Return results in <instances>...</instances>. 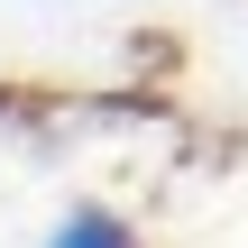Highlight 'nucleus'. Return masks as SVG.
Instances as JSON below:
<instances>
[{"mask_svg": "<svg viewBox=\"0 0 248 248\" xmlns=\"http://www.w3.org/2000/svg\"><path fill=\"white\" fill-rule=\"evenodd\" d=\"M46 248H138V230H129L120 212H101V202H74V212L46 230Z\"/></svg>", "mask_w": 248, "mask_h": 248, "instance_id": "nucleus-1", "label": "nucleus"}]
</instances>
